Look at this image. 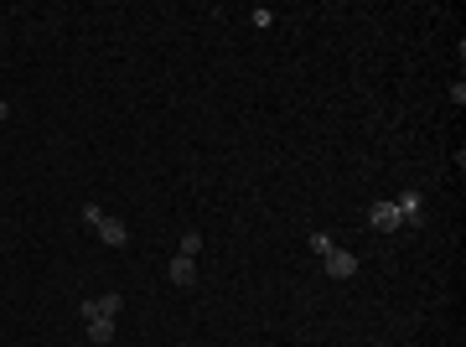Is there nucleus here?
I'll return each instance as SVG.
<instances>
[{"label": "nucleus", "mask_w": 466, "mask_h": 347, "mask_svg": "<svg viewBox=\"0 0 466 347\" xmlns=\"http://www.w3.org/2000/svg\"><path fill=\"white\" fill-rule=\"evenodd\" d=\"M198 254H202V233H182V249H177V260H171V285H182L192 291L198 285Z\"/></svg>", "instance_id": "4"}, {"label": "nucleus", "mask_w": 466, "mask_h": 347, "mask_svg": "<svg viewBox=\"0 0 466 347\" xmlns=\"http://www.w3.org/2000/svg\"><path fill=\"white\" fill-rule=\"evenodd\" d=\"M119 311H125V296H94V301H84L78 306V316H84V332H88V342L94 347H109L115 342V321H119Z\"/></svg>", "instance_id": "2"}, {"label": "nucleus", "mask_w": 466, "mask_h": 347, "mask_svg": "<svg viewBox=\"0 0 466 347\" xmlns=\"http://www.w3.org/2000/svg\"><path fill=\"white\" fill-rule=\"evenodd\" d=\"M84 223H94V233H99V239H104L109 249H125V244H130V229H125L119 218L104 213L99 202H84Z\"/></svg>", "instance_id": "5"}, {"label": "nucleus", "mask_w": 466, "mask_h": 347, "mask_svg": "<svg viewBox=\"0 0 466 347\" xmlns=\"http://www.w3.org/2000/svg\"><path fill=\"white\" fill-rule=\"evenodd\" d=\"M311 249L321 254V270H327L332 281H352V275L363 270V265H358V254H352V249L332 244V233H311Z\"/></svg>", "instance_id": "3"}, {"label": "nucleus", "mask_w": 466, "mask_h": 347, "mask_svg": "<svg viewBox=\"0 0 466 347\" xmlns=\"http://www.w3.org/2000/svg\"><path fill=\"white\" fill-rule=\"evenodd\" d=\"M5 119H11V104H5V99H0V125H5Z\"/></svg>", "instance_id": "6"}, {"label": "nucleus", "mask_w": 466, "mask_h": 347, "mask_svg": "<svg viewBox=\"0 0 466 347\" xmlns=\"http://www.w3.org/2000/svg\"><path fill=\"white\" fill-rule=\"evenodd\" d=\"M420 223H425V192H415V187L368 208V229L373 233H400V229H420Z\"/></svg>", "instance_id": "1"}]
</instances>
